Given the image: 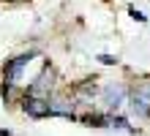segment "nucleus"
Listing matches in <instances>:
<instances>
[{
  "instance_id": "nucleus-1",
  "label": "nucleus",
  "mask_w": 150,
  "mask_h": 136,
  "mask_svg": "<svg viewBox=\"0 0 150 136\" xmlns=\"http://www.w3.org/2000/svg\"><path fill=\"white\" fill-rule=\"evenodd\" d=\"M22 109H25V114H30V117H47V114H52V109H49V98L30 95V93L25 95Z\"/></svg>"
},
{
  "instance_id": "nucleus-2",
  "label": "nucleus",
  "mask_w": 150,
  "mask_h": 136,
  "mask_svg": "<svg viewBox=\"0 0 150 136\" xmlns=\"http://www.w3.org/2000/svg\"><path fill=\"white\" fill-rule=\"evenodd\" d=\"M36 57V54H19V57H14L11 63L6 66V82L8 85H16L19 82V76H22V71L28 68V63Z\"/></svg>"
},
{
  "instance_id": "nucleus-3",
  "label": "nucleus",
  "mask_w": 150,
  "mask_h": 136,
  "mask_svg": "<svg viewBox=\"0 0 150 136\" xmlns=\"http://www.w3.org/2000/svg\"><path fill=\"white\" fill-rule=\"evenodd\" d=\"M52 79H55V74H52V68L47 66V68L41 71V76H38V79H36V82L30 85V90H28V93H30V95H41V98H49V90H52Z\"/></svg>"
},
{
  "instance_id": "nucleus-4",
  "label": "nucleus",
  "mask_w": 150,
  "mask_h": 136,
  "mask_svg": "<svg viewBox=\"0 0 150 136\" xmlns=\"http://www.w3.org/2000/svg\"><path fill=\"white\" fill-rule=\"evenodd\" d=\"M123 95H126V90H123L120 85H109L107 90H104V98H107V104H109L112 109H117V106L123 104Z\"/></svg>"
},
{
  "instance_id": "nucleus-5",
  "label": "nucleus",
  "mask_w": 150,
  "mask_h": 136,
  "mask_svg": "<svg viewBox=\"0 0 150 136\" xmlns=\"http://www.w3.org/2000/svg\"><path fill=\"white\" fill-rule=\"evenodd\" d=\"M49 109H52V114L74 117V104H68L66 98H55V101H49Z\"/></svg>"
},
{
  "instance_id": "nucleus-6",
  "label": "nucleus",
  "mask_w": 150,
  "mask_h": 136,
  "mask_svg": "<svg viewBox=\"0 0 150 136\" xmlns=\"http://www.w3.org/2000/svg\"><path fill=\"white\" fill-rule=\"evenodd\" d=\"M131 16H134L137 22H145V19H147V16H145L142 11H137V8H131Z\"/></svg>"
},
{
  "instance_id": "nucleus-7",
  "label": "nucleus",
  "mask_w": 150,
  "mask_h": 136,
  "mask_svg": "<svg viewBox=\"0 0 150 136\" xmlns=\"http://www.w3.org/2000/svg\"><path fill=\"white\" fill-rule=\"evenodd\" d=\"M98 60L104 63V66H112V63H117V60H115V57H112V54H101V57H98Z\"/></svg>"
},
{
  "instance_id": "nucleus-8",
  "label": "nucleus",
  "mask_w": 150,
  "mask_h": 136,
  "mask_svg": "<svg viewBox=\"0 0 150 136\" xmlns=\"http://www.w3.org/2000/svg\"><path fill=\"white\" fill-rule=\"evenodd\" d=\"M0 136H11V133H8V131H0Z\"/></svg>"
},
{
  "instance_id": "nucleus-9",
  "label": "nucleus",
  "mask_w": 150,
  "mask_h": 136,
  "mask_svg": "<svg viewBox=\"0 0 150 136\" xmlns=\"http://www.w3.org/2000/svg\"><path fill=\"white\" fill-rule=\"evenodd\" d=\"M147 117H150V106H147Z\"/></svg>"
}]
</instances>
